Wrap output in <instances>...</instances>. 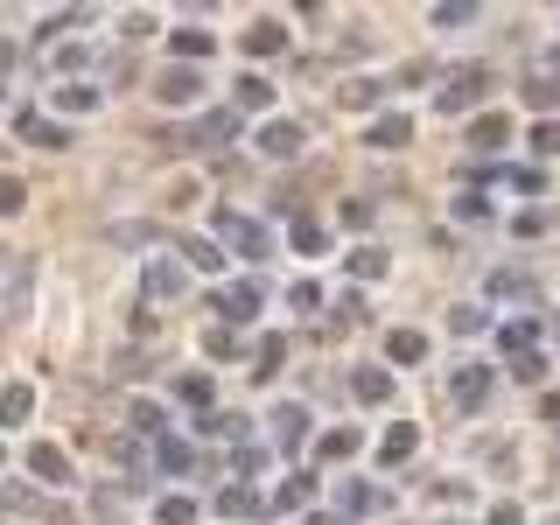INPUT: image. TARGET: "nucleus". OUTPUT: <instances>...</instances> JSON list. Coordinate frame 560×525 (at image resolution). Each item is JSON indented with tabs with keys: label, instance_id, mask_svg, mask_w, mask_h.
Segmentation results:
<instances>
[{
	"label": "nucleus",
	"instance_id": "obj_19",
	"mask_svg": "<svg viewBox=\"0 0 560 525\" xmlns=\"http://www.w3.org/2000/svg\"><path fill=\"white\" fill-rule=\"evenodd\" d=\"M385 358H393V364H420V358H428V337H420V329H393Z\"/></svg>",
	"mask_w": 560,
	"mask_h": 525
},
{
	"label": "nucleus",
	"instance_id": "obj_7",
	"mask_svg": "<svg viewBox=\"0 0 560 525\" xmlns=\"http://www.w3.org/2000/svg\"><path fill=\"white\" fill-rule=\"evenodd\" d=\"M224 140H238V113L224 105V113H203L197 127H189V148H224Z\"/></svg>",
	"mask_w": 560,
	"mask_h": 525
},
{
	"label": "nucleus",
	"instance_id": "obj_10",
	"mask_svg": "<svg viewBox=\"0 0 560 525\" xmlns=\"http://www.w3.org/2000/svg\"><path fill=\"white\" fill-rule=\"evenodd\" d=\"M413 448H420V428H413V420H393V428L378 434V463H385V469H393V463H407Z\"/></svg>",
	"mask_w": 560,
	"mask_h": 525
},
{
	"label": "nucleus",
	"instance_id": "obj_22",
	"mask_svg": "<svg viewBox=\"0 0 560 525\" xmlns=\"http://www.w3.org/2000/svg\"><path fill=\"white\" fill-rule=\"evenodd\" d=\"M308 490H315L308 477H288V483L273 490V512H302V504H308Z\"/></svg>",
	"mask_w": 560,
	"mask_h": 525
},
{
	"label": "nucleus",
	"instance_id": "obj_9",
	"mask_svg": "<svg viewBox=\"0 0 560 525\" xmlns=\"http://www.w3.org/2000/svg\"><path fill=\"white\" fill-rule=\"evenodd\" d=\"M28 477H35V483H70V455H63L57 442H35V448H28Z\"/></svg>",
	"mask_w": 560,
	"mask_h": 525
},
{
	"label": "nucleus",
	"instance_id": "obj_21",
	"mask_svg": "<svg viewBox=\"0 0 560 525\" xmlns=\"http://www.w3.org/2000/svg\"><path fill=\"white\" fill-rule=\"evenodd\" d=\"M168 43H175V57H183V63H197V57H210V28H175Z\"/></svg>",
	"mask_w": 560,
	"mask_h": 525
},
{
	"label": "nucleus",
	"instance_id": "obj_17",
	"mask_svg": "<svg viewBox=\"0 0 560 525\" xmlns=\"http://www.w3.org/2000/svg\"><path fill=\"white\" fill-rule=\"evenodd\" d=\"M504 140H512V119H504V113H483L477 127H469V148H483V154L504 148Z\"/></svg>",
	"mask_w": 560,
	"mask_h": 525
},
{
	"label": "nucleus",
	"instance_id": "obj_16",
	"mask_svg": "<svg viewBox=\"0 0 560 525\" xmlns=\"http://www.w3.org/2000/svg\"><path fill=\"white\" fill-rule=\"evenodd\" d=\"M364 140H372V148H407V140H413V119H407V113H385Z\"/></svg>",
	"mask_w": 560,
	"mask_h": 525
},
{
	"label": "nucleus",
	"instance_id": "obj_5",
	"mask_svg": "<svg viewBox=\"0 0 560 525\" xmlns=\"http://www.w3.org/2000/svg\"><path fill=\"white\" fill-rule=\"evenodd\" d=\"M477 98H483V70H455L442 92H434V105H442V113H469Z\"/></svg>",
	"mask_w": 560,
	"mask_h": 525
},
{
	"label": "nucleus",
	"instance_id": "obj_13",
	"mask_svg": "<svg viewBox=\"0 0 560 525\" xmlns=\"http://www.w3.org/2000/svg\"><path fill=\"white\" fill-rule=\"evenodd\" d=\"M218 308H224V323H253L259 315V280H238L232 294H218Z\"/></svg>",
	"mask_w": 560,
	"mask_h": 525
},
{
	"label": "nucleus",
	"instance_id": "obj_1",
	"mask_svg": "<svg viewBox=\"0 0 560 525\" xmlns=\"http://www.w3.org/2000/svg\"><path fill=\"white\" fill-rule=\"evenodd\" d=\"M28 294H35V259H0V329L22 323Z\"/></svg>",
	"mask_w": 560,
	"mask_h": 525
},
{
	"label": "nucleus",
	"instance_id": "obj_14",
	"mask_svg": "<svg viewBox=\"0 0 560 525\" xmlns=\"http://www.w3.org/2000/svg\"><path fill=\"white\" fill-rule=\"evenodd\" d=\"M28 413H35V385H8L0 393V428H28Z\"/></svg>",
	"mask_w": 560,
	"mask_h": 525
},
{
	"label": "nucleus",
	"instance_id": "obj_37",
	"mask_svg": "<svg viewBox=\"0 0 560 525\" xmlns=\"http://www.w3.org/2000/svg\"><path fill=\"white\" fill-rule=\"evenodd\" d=\"M490 525H518V504H498V512H490Z\"/></svg>",
	"mask_w": 560,
	"mask_h": 525
},
{
	"label": "nucleus",
	"instance_id": "obj_36",
	"mask_svg": "<svg viewBox=\"0 0 560 525\" xmlns=\"http://www.w3.org/2000/svg\"><path fill=\"white\" fill-rule=\"evenodd\" d=\"M533 148H539V154H560V127H539V133H533Z\"/></svg>",
	"mask_w": 560,
	"mask_h": 525
},
{
	"label": "nucleus",
	"instance_id": "obj_27",
	"mask_svg": "<svg viewBox=\"0 0 560 525\" xmlns=\"http://www.w3.org/2000/svg\"><path fill=\"white\" fill-rule=\"evenodd\" d=\"M238 105H273V84L267 78H238Z\"/></svg>",
	"mask_w": 560,
	"mask_h": 525
},
{
	"label": "nucleus",
	"instance_id": "obj_11",
	"mask_svg": "<svg viewBox=\"0 0 560 525\" xmlns=\"http://www.w3.org/2000/svg\"><path fill=\"white\" fill-rule=\"evenodd\" d=\"M183 288H189V273L175 267V259H154V267H148V302H175Z\"/></svg>",
	"mask_w": 560,
	"mask_h": 525
},
{
	"label": "nucleus",
	"instance_id": "obj_29",
	"mask_svg": "<svg viewBox=\"0 0 560 525\" xmlns=\"http://www.w3.org/2000/svg\"><path fill=\"white\" fill-rule=\"evenodd\" d=\"M175 393H183V399H189V407H210V378H203V372H189L183 385H175Z\"/></svg>",
	"mask_w": 560,
	"mask_h": 525
},
{
	"label": "nucleus",
	"instance_id": "obj_24",
	"mask_svg": "<svg viewBox=\"0 0 560 525\" xmlns=\"http://www.w3.org/2000/svg\"><path fill=\"white\" fill-rule=\"evenodd\" d=\"M323 455H329V463H343V455H358V428H329V434H323Z\"/></svg>",
	"mask_w": 560,
	"mask_h": 525
},
{
	"label": "nucleus",
	"instance_id": "obj_12",
	"mask_svg": "<svg viewBox=\"0 0 560 525\" xmlns=\"http://www.w3.org/2000/svg\"><path fill=\"white\" fill-rule=\"evenodd\" d=\"M350 393H358L364 407H385V399H393V372H385V364H364V372L350 378Z\"/></svg>",
	"mask_w": 560,
	"mask_h": 525
},
{
	"label": "nucleus",
	"instance_id": "obj_8",
	"mask_svg": "<svg viewBox=\"0 0 560 525\" xmlns=\"http://www.w3.org/2000/svg\"><path fill=\"white\" fill-rule=\"evenodd\" d=\"M14 133H22L28 148H70L63 119H49V113H22V119H14Z\"/></svg>",
	"mask_w": 560,
	"mask_h": 525
},
{
	"label": "nucleus",
	"instance_id": "obj_35",
	"mask_svg": "<svg viewBox=\"0 0 560 525\" xmlns=\"http://www.w3.org/2000/svg\"><path fill=\"white\" fill-rule=\"evenodd\" d=\"M273 364H280V337H267V343H259V364H253V372H259V378H267V372H273Z\"/></svg>",
	"mask_w": 560,
	"mask_h": 525
},
{
	"label": "nucleus",
	"instance_id": "obj_4",
	"mask_svg": "<svg viewBox=\"0 0 560 525\" xmlns=\"http://www.w3.org/2000/svg\"><path fill=\"white\" fill-rule=\"evenodd\" d=\"M448 393H455V407H463V413H477L483 399H490V372H483V364H455Z\"/></svg>",
	"mask_w": 560,
	"mask_h": 525
},
{
	"label": "nucleus",
	"instance_id": "obj_38",
	"mask_svg": "<svg viewBox=\"0 0 560 525\" xmlns=\"http://www.w3.org/2000/svg\"><path fill=\"white\" fill-rule=\"evenodd\" d=\"M0 463H8V448H0Z\"/></svg>",
	"mask_w": 560,
	"mask_h": 525
},
{
	"label": "nucleus",
	"instance_id": "obj_20",
	"mask_svg": "<svg viewBox=\"0 0 560 525\" xmlns=\"http://www.w3.org/2000/svg\"><path fill=\"white\" fill-rule=\"evenodd\" d=\"M218 512H224V518H245V512H259V490H253V483H232V490H218Z\"/></svg>",
	"mask_w": 560,
	"mask_h": 525
},
{
	"label": "nucleus",
	"instance_id": "obj_23",
	"mask_svg": "<svg viewBox=\"0 0 560 525\" xmlns=\"http://www.w3.org/2000/svg\"><path fill=\"white\" fill-rule=\"evenodd\" d=\"M57 105H63V113H92V105H98V84H63Z\"/></svg>",
	"mask_w": 560,
	"mask_h": 525
},
{
	"label": "nucleus",
	"instance_id": "obj_32",
	"mask_svg": "<svg viewBox=\"0 0 560 525\" xmlns=\"http://www.w3.org/2000/svg\"><path fill=\"white\" fill-rule=\"evenodd\" d=\"M469 14H477V8H469V0H455V8L442 0V8H434V28H455V22H469Z\"/></svg>",
	"mask_w": 560,
	"mask_h": 525
},
{
	"label": "nucleus",
	"instance_id": "obj_28",
	"mask_svg": "<svg viewBox=\"0 0 560 525\" xmlns=\"http://www.w3.org/2000/svg\"><path fill=\"white\" fill-rule=\"evenodd\" d=\"M22 203H28V189L14 183V175H0V218H14V210H22Z\"/></svg>",
	"mask_w": 560,
	"mask_h": 525
},
{
	"label": "nucleus",
	"instance_id": "obj_31",
	"mask_svg": "<svg viewBox=\"0 0 560 525\" xmlns=\"http://www.w3.org/2000/svg\"><path fill=\"white\" fill-rule=\"evenodd\" d=\"M323 245H329L323 224H294V253H323Z\"/></svg>",
	"mask_w": 560,
	"mask_h": 525
},
{
	"label": "nucleus",
	"instance_id": "obj_18",
	"mask_svg": "<svg viewBox=\"0 0 560 525\" xmlns=\"http://www.w3.org/2000/svg\"><path fill=\"white\" fill-rule=\"evenodd\" d=\"M302 434H308V413H302V407H280V413H273V442H280V448H302Z\"/></svg>",
	"mask_w": 560,
	"mask_h": 525
},
{
	"label": "nucleus",
	"instance_id": "obj_15",
	"mask_svg": "<svg viewBox=\"0 0 560 525\" xmlns=\"http://www.w3.org/2000/svg\"><path fill=\"white\" fill-rule=\"evenodd\" d=\"M273 49H288V28H280V22H253V28H245V57H273Z\"/></svg>",
	"mask_w": 560,
	"mask_h": 525
},
{
	"label": "nucleus",
	"instance_id": "obj_25",
	"mask_svg": "<svg viewBox=\"0 0 560 525\" xmlns=\"http://www.w3.org/2000/svg\"><path fill=\"white\" fill-rule=\"evenodd\" d=\"M154 518H162V525H197V504H189V498H162Z\"/></svg>",
	"mask_w": 560,
	"mask_h": 525
},
{
	"label": "nucleus",
	"instance_id": "obj_30",
	"mask_svg": "<svg viewBox=\"0 0 560 525\" xmlns=\"http://www.w3.org/2000/svg\"><path fill=\"white\" fill-rule=\"evenodd\" d=\"M154 463H162V469H189V442H162V448H154Z\"/></svg>",
	"mask_w": 560,
	"mask_h": 525
},
{
	"label": "nucleus",
	"instance_id": "obj_3",
	"mask_svg": "<svg viewBox=\"0 0 560 525\" xmlns=\"http://www.w3.org/2000/svg\"><path fill=\"white\" fill-rule=\"evenodd\" d=\"M259 154H267V162H294V154H302V127H294V119H267V127H259Z\"/></svg>",
	"mask_w": 560,
	"mask_h": 525
},
{
	"label": "nucleus",
	"instance_id": "obj_33",
	"mask_svg": "<svg viewBox=\"0 0 560 525\" xmlns=\"http://www.w3.org/2000/svg\"><path fill=\"white\" fill-rule=\"evenodd\" d=\"M133 428L140 434H162V407H148V399H140V407H133Z\"/></svg>",
	"mask_w": 560,
	"mask_h": 525
},
{
	"label": "nucleus",
	"instance_id": "obj_26",
	"mask_svg": "<svg viewBox=\"0 0 560 525\" xmlns=\"http://www.w3.org/2000/svg\"><path fill=\"white\" fill-rule=\"evenodd\" d=\"M183 253H189V267H203V273H218V267H224V253H218V245H210V238H189Z\"/></svg>",
	"mask_w": 560,
	"mask_h": 525
},
{
	"label": "nucleus",
	"instance_id": "obj_2",
	"mask_svg": "<svg viewBox=\"0 0 560 525\" xmlns=\"http://www.w3.org/2000/svg\"><path fill=\"white\" fill-rule=\"evenodd\" d=\"M218 238L232 245L238 259H267V253H273V232H267L259 218H238V210H224V218H218Z\"/></svg>",
	"mask_w": 560,
	"mask_h": 525
},
{
	"label": "nucleus",
	"instance_id": "obj_6",
	"mask_svg": "<svg viewBox=\"0 0 560 525\" xmlns=\"http://www.w3.org/2000/svg\"><path fill=\"white\" fill-rule=\"evenodd\" d=\"M154 98H162V105H197V98H203V78H197L189 63H175V70H162Z\"/></svg>",
	"mask_w": 560,
	"mask_h": 525
},
{
	"label": "nucleus",
	"instance_id": "obj_34",
	"mask_svg": "<svg viewBox=\"0 0 560 525\" xmlns=\"http://www.w3.org/2000/svg\"><path fill=\"white\" fill-rule=\"evenodd\" d=\"M288 302H294V308H323V288H315V280H302V288H294Z\"/></svg>",
	"mask_w": 560,
	"mask_h": 525
}]
</instances>
